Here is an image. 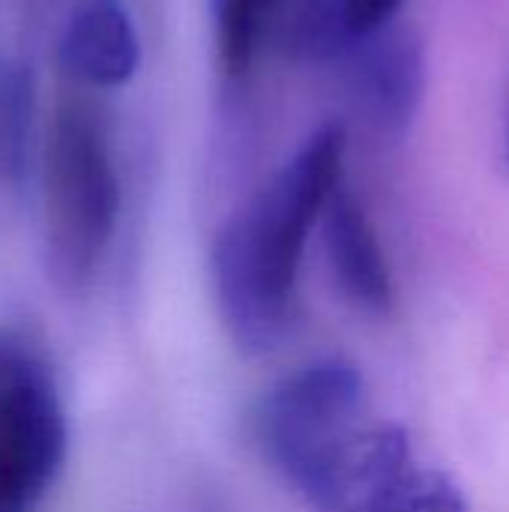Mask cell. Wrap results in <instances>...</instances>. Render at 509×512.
Returning a JSON list of instances; mask_svg holds the SVG:
<instances>
[{
	"label": "cell",
	"mask_w": 509,
	"mask_h": 512,
	"mask_svg": "<svg viewBox=\"0 0 509 512\" xmlns=\"http://www.w3.org/2000/svg\"><path fill=\"white\" fill-rule=\"evenodd\" d=\"M342 162L345 129L324 123L219 231L213 294L240 351L264 354L285 336L306 243L342 186Z\"/></svg>",
	"instance_id": "7a4b0ae2"
},
{
	"label": "cell",
	"mask_w": 509,
	"mask_h": 512,
	"mask_svg": "<svg viewBox=\"0 0 509 512\" xmlns=\"http://www.w3.org/2000/svg\"><path fill=\"white\" fill-rule=\"evenodd\" d=\"M276 0H210L219 63L228 75H243L267 39Z\"/></svg>",
	"instance_id": "30bf717a"
},
{
	"label": "cell",
	"mask_w": 509,
	"mask_h": 512,
	"mask_svg": "<svg viewBox=\"0 0 509 512\" xmlns=\"http://www.w3.org/2000/svg\"><path fill=\"white\" fill-rule=\"evenodd\" d=\"M408 0H345V18H348V30L354 36L372 33L390 21H396V15L402 12Z\"/></svg>",
	"instance_id": "7c38bea8"
},
{
	"label": "cell",
	"mask_w": 509,
	"mask_h": 512,
	"mask_svg": "<svg viewBox=\"0 0 509 512\" xmlns=\"http://www.w3.org/2000/svg\"><path fill=\"white\" fill-rule=\"evenodd\" d=\"M60 63L90 87H120L141 63L135 24L120 0H84L60 36Z\"/></svg>",
	"instance_id": "52a82bcc"
},
{
	"label": "cell",
	"mask_w": 509,
	"mask_h": 512,
	"mask_svg": "<svg viewBox=\"0 0 509 512\" xmlns=\"http://www.w3.org/2000/svg\"><path fill=\"white\" fill-rule=\"evenodd\" d=\"M120 222V177L99 114L54 111L42 156V240L48 276L69 291L93 282Z\"/></svg>",
	"instance_id": "3957f363"
},
{
	"label": "cell",
	"mask_w": 509,
	"mask_h": 512,
	"mask_svg": "<svg viewBox=\"0 0 509 512\" xmlns=\"http://www.w3.org/2000/svg\"><path fill=\"white\" fill-rule=\"evenodd\" d=\"M504 165H507V174H509V114H507V132H504Z\"/></svg>",
	"instance_id": "4fadbf2b"
},
{
	"label": "cell",
	"mask_w": 509,
	"mask_h": 512,
	"mask_svg": "<svg viewBox=\"0 0 509 512\" xmlns=\"http://www.w3.org/2000/svg\"><path fill=\"white\" fill-rule=\"evenodd\" d=\"M267 39L294 60H339L351 45L345 0H276ZM264 39V42H267Z\"/></svg>",
	"instance_id": "ba28073f"
},
{
	"label": "cell",
	"mask_w": 509,
	"mask_h": 512,
	"mask_svg": "<svg viewBox=\"0 0 509 512\" xmlns=\"http://www.w3.org/2000/svg\"><path fill=\"white\" fill-rule=\"evenodd\" d=\"M345 78L357 111L387 138H402L426 96V51L420 36L399 21L354 36L345 54Z\"/></svg>",
	"instance_id": "5b68a950"
},
{
	"label": "cell",
	"mask_w": 509,
	"mask_h": 512,
	"mask_svg": "<svg viewBox=\"0 0 509 512\" xmlns=\"http://www.w3.org/2000/svg\"><path fill=\"white\" fill-rule=\"evenodd\" d=\"M33 72L27 63L0 60V180L12 183L24 174L30 123H33Z\"/></svg>",
	"instance_id": "9c48e42d"
},
{
	"label": "cell",
	"mask_w": 509,
	"mask_h": 512,
	"mask_svg": "<svg viewBox=\"0 0 509 512\" xmlns=\"http://www.w3.org/2000/svg\"><path fill=\"white\" fill-rule=\"evenodd\" d=\"M66 408L45 354L0 327V512H33L60 477Z\"/></svg>",
	"instance_id": "277c9868"
},
{
	"label": "cell",
	"mask_w": 509,
	"mask_h": 512,
	"mask_svg": "<svg viewBox=\"0 0 509 512\" xmlns=\"http://www.w3.org/2000/svg\"><path fill=\"white\" fill-rule=\"evenodd\" d=\"M267 462L321 512H384L414 480L402 426L372 411L348 360H318L279 381L255 411Z\"/></svg>",
	"instance_id": "6da1fadb"
},
{
	"label": "cell",
	"mask_w": 509,
	"mask_h": 512,
	"mask_svg": "<svg viewBox=\"0 0 509 512\" xmlns=\"http://www.w3.org/2000/svg\"><path fill=\"white\" fill-rule=\"evenodd\" d=\"M324 249L342 294L369 315H387L393 309V273L381 246V237L360 204V198L339 186L321 213Z\"/></svg>",
	"instance_id": "8992f818"
},
{
	"label": "cell",
	"mask_w": 509,
	"mask_h": 512,
	"mask_svg": "<svg viewBox=\"0 0 509 512\" xmlns=\"http://www.w3.org/2000/svg\"><path fill=\"white\" fill-rule=\"evenodd\" d=\"M384 512H468L465 495L444 474H414L408 489Z\"/></svg>",
	"instance_id": "8fae6325"
}]
</instances>
